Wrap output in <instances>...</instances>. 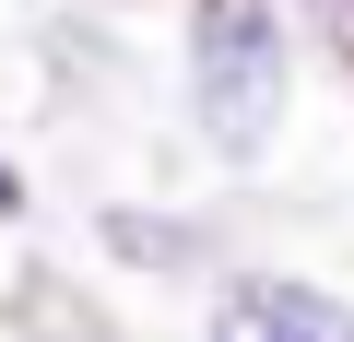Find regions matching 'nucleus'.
<instances>
[{"mask_svg": "<svg viewBox=\"0 0 354 342\" xmlns=\"http://www.w3.org/2000/svg\"><path fill=\"white\" fill-rule=\"evenodd\" d=\"M189 106L225 153H260L283 118V24L260 0H201V48H189Z\"/></svg>", "mask_w": 354, "mask_h": 342, "instance_id": "1", "label": "nucleus"}, {"mask_svg": "<svg viewBox=\"0 0 354 342\" xmlns=\"http://www.w3.org/2000/svg\"><path fill=\"white\" fill-rule=\"evenodd\" d=\"M213 342H354V307L342 295H319V283H236L225 307H213Z\"/></svg>", "mask_w": 354, "mask_h": 342, "instance_id": "2", "label": "nucleus"}, {"mask_svg": "<svg viewBox=\"0 0 354 342\" xmlns=\"http://www.w3.org/2000/svg\"><path fill=\"white\" fill-rule=\"evenodd\" d=\"M12 201H24V178H12V165H0V213H12Z\"/></svg>", "mask_w": 354, "mask_h": 342, "instance_id": "3", "label": "nucleus"}]
</instances>
